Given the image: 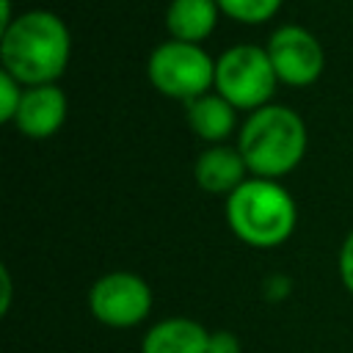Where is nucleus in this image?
<instances>
[{
	"mask_svg": "<svg viewBox=\"0 0 353 353\" xmlns=\"http://www.w3.org/2000/svg\"><path fill=\"white\" fill-rule=\"evenodd\" d=\"M248 165L240 154L237 146L229 143H215L207 146L196 163H193V179L201 190L215 193V196H229L234 193L245 179H248Z\"/></svg>",
	"mask_w": 353,
	"mask_h": 353,
	"instance_id": "9",
	"label": "nucleus"
},
{
	"mask_svg": "<svg viewBox=\"0 0 353 353\" xmlns=\"http://www.w3.org/2000/svg\"><path fill=\"white\" fill-rule=\"evenodd\" d=\"M309 132L298 110L287 105H265L251 110L237 130V149L251 176L279 179L290 174L306 154Z\"/></svg>",
	"mask_w": 353,
	"mask_h": 353,
	"instance_id": "2",
	"label": "nucleus"
},
{
	"mask_svg": "<svg viewBox=\"0 0 353 353\" xmlns=\"http://www.w3.org/2000/svg\"><path fill=\"white\" fill-rule=\"evenodd\" d=\"M0 281H3V298H0V312L6 314L8 312V303H11V276H8V268L0 270Z\"/></svg>",
	"mask_w": 353,
	"mask_h": 353,
	"instance_id": "17",
	"label": "nucleus"
},
{
	"mask_svg": "<svg viewBox=\"0 0 353 353\" xmlns=\"http://www.w3.org/2000/svg\"><path fill=\"white\" fill-rule=\"evenodd\" d=\"M185 119H188V127L210 146L223 143L237 130V108L226 102L218 91H210L199 99L185 102Z\"/></svg>",
	"mask_w": 353,
	"mask_h": 353,
	"instance_id": "11",
	"label": "nucleus"
},
{
	"mask_svg": "<svg viewBox=\"0 0 353 353\" xmlns=\"http://www.w3.org/2000/svg\"><path fill=\"white\" fill-rule=\"evenodd\" d=\"M22 94H25V85L14 74L0 69V121H14L19 102H22Z\"/></svg>",
	"mask_w": 353,
	"mask_h": 353,
	"instance_id": "14",
	"label": "nucleus"
},
{
	"mask_svg": "<svg viewBox=\"0 0 353 353\" xmlns=\"http://www.w3.org/2000/svg\"><path fill=\"white\" fill-rule=\"evenodd\" d=\"M72 55L66 22L47 8H30L0 30V63L22 85L55 83Z\"/></svg>",
	"mask_w": 353,
	"mask_h": 353,
	"instance_id": "1",
	"label": "nucleus"
},
{
	"mask_svg": "<svg viewBox=\"0 0 353 353\" xmlns=\"http://www.w3.org/2000/svg\"><path fill=\"white\" fill-rule=\"evenodd\" d=\"M218 0H171L165 8V28L171 39L201 44L218 25Z\"/></svg>",
	"mask_w": 353,
	"mask_h": 353,
	"instance_id": "12",
	"label": "nucleus"
},
{
	"mask_svg": "<svg viewBox=\"0 0 353 353\" xmlns=\"http://www.w3.org/2000/svg\"><path fill=\"white\" fill-rule=\"evenodd\" d=\"M152 306H154V295L149 281L132 270L102 273L88 287V312L94 314L97 323L116 331L141 325L152 314Z\"/></svg>",
	"mask_w": 353,
	"mask_h": 353,
	"instance_id": "6",
	"label": "nucleus"
},
{
	"mask_svg": "<svg viewBox=\"0 0 353 353\" xmlns=\"http://www.w3.org/2000/svg\"><path fill=\"white\" fill-rule=\"evenodd\" d=\"M218 8L221 14L237 22L259 25V22H268L281 8V0H218Z\"/></svg>",
	"mask_w": 353,
	"mask_h": 353,
	"instance_id": "13",
	"label": "nucleus"
},
{
	"mask_svg": "<svg viewBox=\"0 0 353 353\" xmlns=\"http://www.w3.org/2000/svg\"><path fill=\"white\" fill-rule=\"evenodd\" d=\"M265 50L270 55L279 83L301 88V85H312L323 74V66H325L323 44L309 28L298 22L279 25L268 36Z\"/></svg>",
	"mask_w": 353,
	"mask_h": 353,
	"instance_id": "7",
	"label": "nucleus"
},
{
	"mask_svg": "<svg viewBox=\"0 0 353 353\" xmlns=\"http://www.w3.org/2000/svg\"><path fill=\"white\" fill-rule=\"evenodd\" d=\"M146 77L163 97L190 102L215 88V58L201 44L165 39L149 52Z\"/></svg>",
	"mask_w": 353,
	"mask_h": 353,
	"instance_id": "4",
	"label": "nucleus"
},
{
	"mask_svg": "<svg viewBox=\"0 0 353 353\" xmlns=\"http://www.w3.org/2000/svg\"><path fill=\"white\" fill-rule=\"evenodd\" d=\"M279 77L262 44H232L215 58V88L237 110L270 105Z\"/></svg>",
	"mask_w": 353,
	"mask_h": 353,
	"instance_id": "5",
	"label": "nucleus"
},
{
	"mask_svg": "<svg viewBox=\"0 0 353 353\" xmlns=\"http://www.w3.org/2000/svg\"><path fill=\"white\" fill-rule=\"evenodd\" d=\"M336 268H339V279H342L345 290L353 295V229L345 234V240H342V245H339Z\"/></svg>",
	"mask_w": 353,
	"mask_h": 353,
	"instance_id": "15",
	"label": "nucleus"
},
{
	"mask_svg": "<svg viewBox=\"0 0 353 353\" xmlns=\"http://www.w3.org/2000/svg\"><path fill=\"white\" fill-rule=\"evenodd\" d=\"M232 234L251 248H276L290 240L298 223L292 193L279 179L248 176L223 201Z\"/></svg>",
	"mask_w": 353,
	"mask_h": 353,
	"instance_id": "3",
	"label": "nucleus"
},
{
	"mask_svg": "<svg viewBox=\"0 0 353 353\" xmlns=\"http://www.w3.org/2000/svg\"><path fill=\"white\" fill-rule=\"evenodd\" d=\"M210 331L193 317H163L141 339V353H207Z\"/></svg>",
	"mask_w": 353,
	"mask_h": 353,
	"instance_id": "10",
	"label": "nucleus"
},
{
	"mask_svg": "<svg viewBox=\"0 0 353 353\" xmlns=\"http://www.w3.org/2000/svg\"><path fill=\"white\" fill-rule=\"evenodd\" d=\"M207 353H243V342L234 331H210Z\"/></svg>",
	"mask_w": 353,
	"mask_h": 353,
	"instance_id": "16",
	"label": "nucleus"
},
{
	"mask_svg": "<svg viewBox=\"0 0 353 353\" xmlns=\"http://www.w3.org/2000/svg\"><path fill=\"white\" fill-rule=\"evenodd\" d=\"M66 110H69V99H66V91L58 83L25 85L19 110H17L11 124L25 138L44 141V138H52L63 127Z\"/></svg>",
	"mask_w": 353,
	"mask_h": 353,
	"instance_id": "8",
	"label": "nucleus"
}]
</instances>
